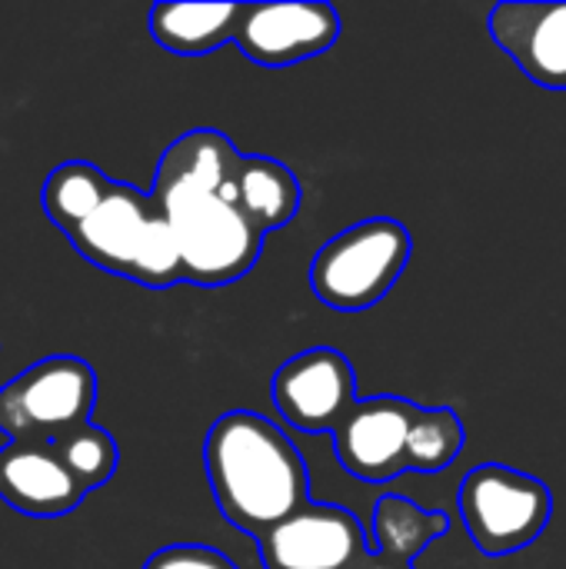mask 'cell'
I'll return each mask as SVG.
<instances>
[{
    "label": "cell",
    "instance_id": "obj_17",
    "mask_svg": "<svg viewBox=\"0 0 566 569\" xmlns=\"http://www.w3.org/2000/svg\"><path fill=\"white\" fill-rule=\"evenodd\" d=\"M53 447H57V453L63 457V463L70 467V473L77 477V483L87 493L100 490L117 473V463H120L117 440L103 427H97V423H87V427L70 430Z\"/></svg>",
    "mask_w": 566,
    "mask_h": 569
},
{
    "label": "cell",
    "instance_id": "obj_18",
    "mask_svg": "<svg viewBox=\"0 0 566 569\" xmlns=\"http://www.w3.org/2000/svg\"><path fill=\"white\" fill-rule=\"evenodd\" d=\"M143 569H237V563L214 550V547H200V543H173L157 550Z\"/></svg>",
    "mask_w": 566,
    "mask_h": 569
},
{
    "label": "cell",
    "instance_id": "obj_8",
    "mask_svg": "<svg viewBox=\"0 0 566 569\" xmlns=\"http://www.w3.org/2000/svg\"><path fill=\"white\" fill-rule=\"evenodd\" d=\"M274 407L300 433H330L357 407L354 363L334 347H310L274 373Z\"/></svg>",
    "mask_w": 566,
    "mask_h": 569
},
{
    "label": "cell",
    "instance_id": "obj_16",
    "mask_svg": "<svg viewBox=\"0 0 566 569\" xmlns=\"http://www.w3.org/2000/svg\"><path fill=\"white\" fill-rule=\"evenodd\" d=\"M464 420L447 407H420L410 430V470L440 473L464 450Z\"/></svg>",
    "mask_w": 566,
    "mask_h": 569
},
{
    "label": "cell",
    "instance_id": "obj_19",
    "mask_svg": "<svg viewBox=\"0 0 566 569\" xmlns=\"http://www.w3.org/2000/svg\"><path fill=\"white\" fill-rule=\"evenodd\" d=\"M360 569H414V563H404V560H390V557H384V553H370L367 560H364V567Z\"/></svg>",
    "mask_w": 566,
    "mask_h": 569
},
{
    "label": "cell",
    "instance_id": "obj_3",
    "mask_svg": "<svg viewBox=\"0 0 566 569\" xmlns=\"http://www.w3.org/2000/svg\"><path fill=\"white\" fill-rule=\"evenodd\" d=\"M63 237L103 273L153 290L183 283V260L167 217L150 193L130 183L110 180L100 203Z\"/></svg>",
    "mask_w": 566,
    "mask_h": 569
},
{
    "label": "cell",
    "instance_id": "obj_5",
    "mask_svg": "<svg viewBox=\"0 0 566 569\" xmlns=\"http://www.w3.org/2000/svg\"><path fill=\"white\" fill-rule=\"evenodd\" d=\"M97 373L80 357H43L0 387V433L7 443H57L90 423Z\"/></svg>",
    "mask_w": 566,
    "mask_h": 569
},
{
    "label": "cell",
    "instance_id": "obj_11",
    "mask_svg": "<svg viewBox=\"0 0 566 569\" xmlns=\"http://www.w3.org/2000/svg\"><path fill=\"white\" fill-rule=\"evenodd\" d=\"M494 43L547 90H566V3H497L487 17Z\"/></svg>",
    "mask_w": 566,
    "mask_h": 569
},
{
    "label": "cell",
    "instance_id": "obj_1",
    "mask_svg": "<svg viewBox=\"0 0 566 569\" xmlns=\"http://www.w3.org/2000/svg\"><path fill=\"white\" fill-rule=\"evenodd\" d=\"M237 163L240 150L214 127L187 130L157 160L150 197L173 230L183 283L227 287L264 253L267 233L234 200Z\"/></svg>",
    "mask_w": 566,
    "mask_h": 569
},
{
    "label": "cell",
    "instance_id": "obj_12",
    "mask_svg": "<svg viewBox=\"0 0 566 569\" xmlns=\"http://www.w3.org/2000/svg\"><path fill=\"white\" fill-rule=\"evenodd\" d=\"M77 483L53 443H3L0 450V500L23 517L57 520L83 503Z\"/></svg>",
    "mask_w": 566,
    "mask_h": 569
},
{
    "label": "cell",
    "instance_id": "obj_10",
    "mask_svg": "<svg viewBox=\"0 0 566 569\" xmlns=\"http://www.w3.org/2000/svg\"><path fill=\"white\" fill-rule=\"evenodd\" d=\"M340 37L330 3H240L234 43L260 67H290L327 53Z\"/></svg>",
    "mask_w": 566,
    "mask_h": 569
},
{
    "label": "cell",
    "instance_id": "obj_6",
    "mask_svg": "<svg viewBox=\"0 0 566 569\" xmlns=\"http://www.w3.org/2000/svg\"><path fill=\"white\" fill-rule=\"evenodd\" d=\"M550 517L554 497L547 483L524 470L484 463L460 483V520L487 557H507L537 543Z\"/></svg>",
    "mask_w": 566,
    "mask_h": 569
},
{
    "label": "cell",
    "instance_id": "obj_7",
    "mask_svg": "<svg viewBox=\"0 0 566 569\" xmlns=\"http://www.w3.org/2000/svg\"><path fill=\"white\" fill-rule=\"evenodd\" d=\"M264 569H360L370 557L364 523L334 503H307L257 540Z\"/></svg>",
    "mask_w": 566,
    "mask_h": 569
},
{
    "label": "cell",
    "instance_id": "obj_15",
    "mask_svg": "<svg viewBox=\"0 0 566 569\" xmlns=\"http://www.w3.org/2000/svg\"><path fill=\"white\" fill-rule=\"evenodd\" d=\"M370 530L377 540V553H384L390 560L414 563L430 543H437L440 537L450 533V517L440 510H424L414 500L390 493V497L377 500Z\"/></svg>",
    "mask_w": 566,
    "mask_h": 569
},
{
    "label": "cell",
    "instance_id": "obj_9",
    "mask_svg": "<svg viewBox=\"0 0 566 569\" xmlns=\"http://www.w3.org/2000/svg\"><path fill=\"white\" fill-rule=\"evenodd\" d=\"M417 403L404 397H370L334 430V450L340 467L360 483H390L410 470V430L417 420Z\"/></svg>",
    "mask_w": 566,
    "mask_h": 569
},
{
    "label": "cell",
    "instance_id": "obj_4",
    "mask_svg": "<svg viewBox=\"0 0 566 569\" xmlns=\"http://www.w3.org/2000/svg\"><path fill=\"white\" fill-rule=\"evenodd\" d=\"M414 237L400 220L374 217L330 237L310 263L314 297L340 313L370 310L404 277Z\"/></svg>",
    "mask_w": 566,
    "mask_h": 569
},
{
    "label": "cell",
    "instance_id": "obj_2",
    "mask_svg": "<svg viewBox=\"0 0 566 569\" xmlns=\"http://www.w3.org/2000/svg\"><path fill=\"white\" fill-rule=\"evenodd\" d=\"M207 483L230 527L260 540L310 503V473L280 427L254 410H230L203 440Z\"/></svg>",
    "mask_w": 566,
    "mask_h": 569
},
{
    "label": "cell",
    "instance_id": "obj_13",
    "mask_svg": "<svg viewBox=\"0 0 566 569\" xmlns=\"http://www.w3.org/2000/svg\"><path fill=\"white\" fill-rule=\"evenodd\" d=\"M240 3H153L150 37L177 57H207L234 43Z\"/></svg>",
    "mask_w": 566,
    "mask_h": 569
},
{
    "label": "cell",
    "instance_id": "obj_14",
    "mask_svg": "<svg viewBox=\"0 0 566 569\" xmlns=\"http://www.w3.org/2000/svg\"><path fill=\"white\" fill-rule=\"evenodd\" d=\"M234 200L264 233L287 227L304 200L297 173L264 153H240L234 170Z\"/></svg>",
    "mask_w": 566,
    "mask_h": 569
}]
</instances>
